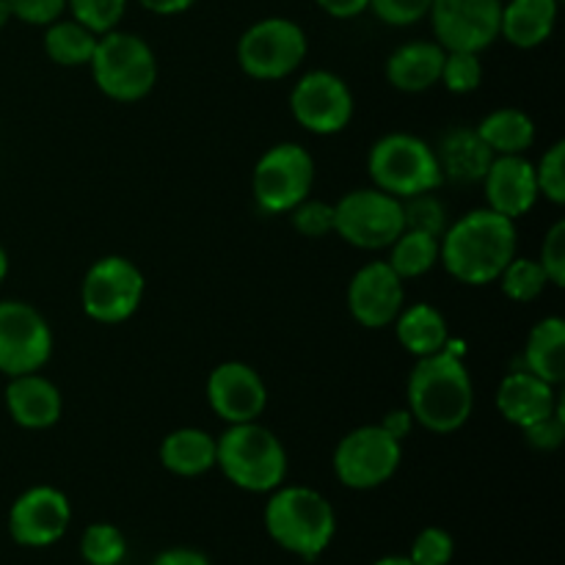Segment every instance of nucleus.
<instances>
[{
    "mask_svg": "<svg viewBox=\"0 0 565 565\" xmlns=\"http://www.w3.org/2000/svg\"><path fill=\"white\" fill-rule=\"evenodd\" d=\"M516 254V221L489 207L461 215L439 237V263L452 279L469 287H486L500 279Z\"/></svg>",
    "mask_w": 565,
    "mask_h": 565,
    "instance_id": "obj_1",
    "label": "nucleus"
},
{
    "mask_svg": "<svg viewBox=\"0 0 565 565\" xmlns=\"http://www.w3.org/2000/svg\"><path fill=\"white\" fill-rule=\"evenodd\" d=\"M475 386L467 364L450 348L423 356L408 375V412L430 434H456L469 423Z\"/></svg>",
    "mask_w": 565,
    "mask_h": 565,
    "instance_id": "obj_2",
    "label": "nucleus"
},
{
    "mask_svg": "<svg viewBox=\"0 0 565 565\" xmlns=\"http://www.w3.org/2000/svg\"><path fill=\"white\" fill-rule=\"evenodd\" d=\"M265 530L290 555L315 561L329 550L337 533L331 502L307 486H279L265 505Z\"/></svg>",
    "mask_w": 565,
    "mask_h": 565,
    "instance_id": "obj_3",
    "label": "nucleus"
},
{
    "mask_svg": "<svg viewBox=\"0 0 565 565\" xmlns=\"http://www.w3.org/2000/svg\"><path fill=\"white\" fill-rule=\"evenodd\" d=\"M215 467L237 489L270 494L287 478V452L279 436L254 419L230 425L215 439Z\"/></svg>",
    "mask_w": 565,
    "mask_h": 565,
    "instance_id": "obj_4",
    "label": "nucleus"
},
{
    "mask_svg": "<svg viewBox=\"0 0 565 565\" xmlns=\"http://www.w3.org/2000/svg\"><path fill=\"white\" fill-rule=\"evenodd\" d=\"M367 171L379 191L392 193L401 202L419 193H434L445 182L434 147L412 132H390L379 138L370 149Z\"/></svg>",
    "mask_w": 565,
    "mask_h": 565,
    "instance_id": "obj_5",
    "label": "nucleus"
},
{
    "mask_svg": "<svg viewBox=\"0 0 565 565\" xmlns=\"http://www.w3.org/2000/svg\"><path fill=\"white\" fill-rule=\"evenodd\" d=\"M88 66L99 92L116 103H138L158 83V61L152 47L141 36L119 28L97 39Z\"/></svg>",
    "mask_w": 565,
    "mask_h": 565,
    "instance_id": "obj_6",
    "label": "nucleus"
},
{
    "mask_svg": "<svg viewBox=\"0 0 565 565\" xmlns=\"http://www.w3.org/2000/svg\"><path fill=\"white\" fill-rule=\"evenodd\" d=\"M307 47V33L296 20L265 17L243 31L237 64L254 81H281L303 64Z\"/></svg>",
    "mask_w": 565,
    "mask_h": 565,
    "instance_id": "obj_7",
    "label": "nucleus"
},
{
    "mask_svg": "<svg viewBox=\"0 0 565 565\" xmlns=\"http://www.w3.org/2000/svg\"><path fill=\"white\" fill-rule=\"evenodd\" d=\"M403 230V202L379 188H359L334 204V235L364 252H384Z\"/></svg>",
    "mask_w": 565,
    "mask_h": 565,
    "instance_id": "obj_8",
    "label": "nucleus"
},
{
    "mask_svg": "<svg viewBox=\"0 0 565 565\" xmlns=\"http://www.w3.org/2000/svg\"><path fill=\"white\" fill-rule=\"evenodd\" d=\"M403 461V441L395 439L384 425H362L337 445L334 475L353 491H370L390 483Z\"/></svg>",
    "mask_w": 565,
    "mask_h": 565,
    "instance_id": "obj_9",
    "label": "nucleus"
},
{
    "mask_svg": "<svg viewBox=\"0 0 565 565\" xmlns=\"http://www.w3.org/2000/svg\"><path fill=\"white\" fill-rule=\"evenodd\" d=\"M312 185L315 160L301 143H276V147L265 149L263 158L254 166V202L265 213H290L312 193Z\"/></svg>",
    "mask_w": 565,
    "mask_h": 565,
    "instance_id": "obj_10",
    "label": "nucleus"
},
{
    "mask_svg": "<svg viewBox=\"0 0 565 565\" xmlns=\"http://www.w3.org/2000/svg\"><path fill=\"white\" fill-rule=\"evenodd\" d=\"M143 290H147V279L141 268L130 259L110 254V257L97 259L83 276V312L103 326L125 323L141 307Z\"/></svg>",
    "mask_w": 565,
    "mask_h": 565,
    "instance_id": "obj_11",
    "label": "nucleus"
},
{
    "mask_svg": "<svg viewBox=\"0 0 565 565\" xmlns=\"http://www.w3.org/2000/svg\"><path fill=\"white\" fill-rule=\"evenodd\" d=\"M53 356V331L36 307L25 301H0V373H39Z\"/></svg>",
    "mask_w": 565,
    "mask_h": 565,
    "instance_id": "obj_12",
    "label": "nucleus"
},
{
    "mask_svg": "<svg viewBox=\"0 0 565 565\" xmlns=\"http://www.w3.org/2000/svg\"><path fill=\"white\" fill-rule=\"evenodd\" d=\"M502 0H434L430 25L447 53H483L500 39Z\"/></svg>",
    "mask_w": 565,
    "mask_h": 565,
    "instance_id": "obj_13",
    "label": "nucleus"
},
{
    "mask_svg": "<svg viewBox=\"0 0 565 565\" xmlns=\"http://www.w3.org/2000/svg\"><path fill=\"white\" fill-rule=\"evenodd\" d=\"M292 119L315 136H337L353 119V94L340 75L312 70L290 92Z\"/></svg>",
    "mask_w": 565,
    "mask_h": 565,
    "instance_id": "obj_14",
    "label": "nucleus"
},
{
    "mask_svg": "<svg viewBox=\"0 0 565 565\" xmlns=\"http://www.w3.org/2000/svg\"><path fill=\"white\" fill-rule=\"evenodd\" d=\"M72 508L64 491L53 486H33L22 491L9 511L11 539L28 550H44L61 541L70 530Z\"/></svg>",
    "mask_w": 565,
    "mask_h": 565,
    "instance_id": "obj_15",
    "label": "nucleus"
},
{
    "mask_svg": "<svg viewBox=\"0 0 565 565\" xmlns=\"http://www.w3.org/2000/svg\"><path fill=\"white\" fill-rule=\"evenodd\" d=\"M406 303V281L390 268L386 259H373L353 274L348 285V309L364 329H386L395 323Z\"/></svg>",
    "mask_w": 565,
    "mask_h": 565,
    "instance_id": "obj_16",
    "label": "nucleus"
},
{
    "mask_svg": "<svg viewBox=\"0 0 565 565\" xmlns=\"http://www.w3.org/2000/svg\"><path fill=\"white\" fill-rule=\"evenodd\" d=\"M207 403L224 423H254L268 406V390L254 367L243 362H224L210 373Z\"/></svg>",
    "mask_w": 565,
    "mask_h": 565,
    "instance_id": "obj_17",
    "label": "nucleus"
},
{
    "mask_svg": "<svg viewBox=\"0 0 565 565\" xmlns=\"http://www.w3.org/2000/svg\"><path fill=\"white\" fill-rule=\"evenodd\" d=\"M480 182H483L489 210L513 221L527 215L541 196L535 166L524 154H494Z\"/></svg>",
    "mask_w": 565,
    "mask_h": 565,
    "instance_id": "obj_18",
    "label": "nucleus"
},
{
    "mask_svg": "<svg viewBox=\"0 0 565 565\" xmlns=\"http://www.w3.org/2000/svg\"><path fill=\"white\" fill-rule=\"evenodd\" d=\"M6 408L20 428H53L64 414V397L58 386L39 373L14 375L6 386Z\"/></svg>",
    "mask_w": 565,
    "mask_h": 565,
    "instance_id": "obj_19",
    "label": "nucleus"
},
{
    "mask_svg": "<svg viewBox=\"0 0 565 565\" xmlns=\"http://www.w3.org/2000/svg\"><path fill=\"white\" fill-rule=\"evenodd\" d=\"M557 403L561 401L555 395V386L546 384L544 379L533 375L530 370H513L500 381V390H497L500 414L522 430L555 414Z\"/></svg>",
    "mask_w": 565,
    "mask_h": 565,
    "instance_id": "obj_20",
    "label": "nucleus"
},
{
    "mask_svg": "<svg viewBox=\"0 0 565 565\" xmlns=\"http://www.w3.org/2000/svg\"><path fill=\"white\" fill-rule=\"evenodd\" d=\"M447 50L439 42H406L386 58V81L397 92L419 94L441 81Z\"/></svg>",
    "mask_w": 565,
    "mask_h": 565,
    "instance_id": "obj_21",
    "label": "nucleus"
},
{
    "mask_svg": "<svg viewBox=\"0 0 565 565\" xmlns=\"http://www.w3.org/2000/svg\"><path fill=\"white\" fill-rule=\"evenodd\" d=\"M561 0H502L500 36L519 50L541 47L555 33Z\"/></svg>",
    "mask_w": 565,
    "mask_h": 565,
    "instance_id": "obj_22",
    "label": "nucleus"
},
{
    "mask_svg": "<svg viewBox=\"0 0 565 565\" xmlns=\"http://www.w3.org/2000/svg\"><path fill=\"white\" fill-rule=\"evenodd\" d=\"M434 152L436 160H439L441 177L461 182V185L483 180L491 160H494V152L486 147V141L478 136L475 127H456V130H450Z\"/></svg>",
    "mask_w": 565,
    "mask_h": 565,
    "instance_id": "obj_23",
    "label": "nucleus"
},
{
    "mask_svg": "<svg viewBox=\"0 0 565 565\" xmlns=\"http://www.w3.org/2000/svg\"><path fill=\"white\" fill-rule=\"evenodd\" d=\"M395 334L403 351L417 359L434 356L450 345V329H447L445 315L430 303L403 307L395 318Z\"/></svg>",
    "mask_w": 565,
    "mask_h": 565,
    "instance_id": "obj_24",
    "label": "nucleus"
},
{
    "mask_svg": "<svg viewBox=\"0 0 565 565\" xmlns=\"http://www.w3.org/2000/svg\"><path fill=\"white\" fill-rule=\"evenodd\" d=\"M160 463L180 478H202L215 467V439L202 428L171 430L160 441Z\"/></svg>",
    "mask_w": 565,
    "mask_h": 565,
    "instance_id": "obj_25",
    "label": "nucleus"
},
{
    "mask_svg": "<svg viewBox=\"0 0 565 565\" xmlns=\"http://www.w3.org/2000/svg\"><path fill=\"white\" fill-rule=\"evenodd\" d=\"M524 370L557 386L565 381V320L557 315L539 320L524 345Z\"/></svg>",
    "mask_w": 565,
    "mask_h": 565,
    "instance_id": "obj_26",
    "label": "nucleus"
},
{
    "mask_svg": "<svg viewBox=\"0 0 565 565\" xmlns=\"http://www.w3.org/2000/svg\"><path fill=\"white\" fill-rule=\"evenodd\" d=\"M475 130L494 154H524L535 143V121L519 108L491 110Z\"/></svg>",
    "mask_w": 565,
    "mask_h": 565,
    "instance_id": "obj_27",
    "label": "nucleus"
},
{
    "mask_svg": "<svg viewBox=\"0 0 565 565\" xmlns=\"http://www.w3.org/2000/svg\"><path fill=\"white\" fill-rule=\"evenodd\" d=\"M97 39V33L77 20H55L44 33V53L58 66H88Z\"/></svg>",
    "mask_w": 565,
    "mask_h": 565,
    "instance_id": "obj_28",
    "label": "nucleus"
},
{
    "mask_svg": "<svg viewBox=\"0 0 565 565\" xmlns=\"http://www.w3.org/2000/svg\"><path fill=\"white\" fill-rule=\"evenodd\" d=\"M390 268L401 276L403 281L419 279L439 263V237L428 232L403 230L397 241L390 246Z\"/></svg>",
    "mask_w": 565,
    "mask_h": 565,
    "instance_id": "obj_29",
    "label": "nucleus"
},
{
    "mask_svg": "<svg viewBox=\"0 0 565 565\" xmlns=\"http://www.w3.org/2000/svg\"><path fill=\"white\" fill-rule=\"evenodd\" d=\"M497 281H500L505 298H511L516 303L535 301L539 296H544L546 285H550L539 259L519 257V254L505 265V270H502Z\"/></svg>",
    "mask_w": 565,
    "mask_h": 565,
    "instance_id": "obj_30",
    "label": "nucleus"
},
{
    "mask_svg": "<svg viewBox=\"0 0 565 565\" xmlns=\"http://www.w3.org/2000/svg\"><path fill=\"white\" fill-rule=\"evenodd\" d=\"M81 555L88 565H119L127 555V539L116 524L97 522L83 530Z\"/></svg>",
    "mask_w": 565,
    "mask_h": 565,
    "instance_id": "obj_31",
    "label": "nucleus"
},
{
    "mask_svg": "<svg viewBox=\"0 0 565 565\" xmlns=\"http://www.w3.org/2000/svg\"><path fill=\"white\" fill-rule=\"evenodd\" d=\"M130 0H66V9L72 11V20L86 25L88 31L103 36V33L119 28Z\"/></svg>",
    "mask_w": 565,
    "mask_h": 565,
    "instance_id": "obj_32",
    "label": "nucleus"
},
{
    "mask_svg": "<svg viewBox=\"0 0 565 565\" xmlns=\"http://www.w3.org/2000/svg\"><path fill=\"white\" fill-rule=\"evenodd\" d=\"M439 83H445L447 92L452 94L478 92L480 83H483V64H480V53H461V50L447 53Z\"/></svg>",
    "mask_w": 565,
    "mask_h": 565,
    "instance_id": "obj_33",
    "label": "nucleus"
},
{
    "mask_svg": "<svg viewBox=\"0 0 565 565\" xmlns=\"http://www.w3.org/2000/svg\"><path fill=\"white\" fill-rule=\"evenodd\" d=\"M403 218H406V230L428 232L434 237H441L447 230L445 204L434 193H419V196L403 199Z\"/></svg>",
    "mask_w": 565,
    "mask_h": 565,
    "instance_id": "obj_34",
    "label": "nucleus"
},
{
    "mask_svg": "<svg viewBox=\"0 0 565 565\" xmlns=\"http://www.w3.org/2000/svg\"><path fill=\"white\" fill-rule=\"evenodd\" d=\"M539 193L552 204H565V141H555L535 166Z\"/></svg>",
    "mask_w": 565,
    "mask_h": 565,
    "instance_id": "obj_35",
    "label": "nucleus"
},
{
    "mask_svg": "<svg viewBox=\"0 0 565 565\" xmlns=\"http://www.w3.org/2000/svg\"><path fill=\"white\" fill-rule=\"evenodd\" d=\"M452 555H456V541H452V535L441 527H425L414 539L408 561L414 565H450Z\"/></svg>",
    "mask_w": 565,
    "mask_h": 565,
    "instance_id": "obj_36",
    "label": "nucleus"
},
{
    "mask_svg": "<svg viewBox=\"0 0 565 565\" xmlns=\"http://www.w3.org/2000/svg\"><path fill=\"white\" fill-rule=\"evenodd\" d=\"M290 221L303 237H323L334 232V204L318 202V199H303L301 204L290 210Z\"/></svg>",
    "mask_w": 565,
    "mask_h": 565,
    "instance_id": "obj_37",
    "label": "nucleus"
},
{
    "mask_svg": "<svg viewBox=\"0 0 565 565\" xmlns=\"http://www.w3.org/2000/svg\"><path fill=\"white\" fill-rule=\"evenodd\" d=\"M434 0H370L367 9L379 17L384 25L406 28L425 20Z\"/></svg>",
    "mask_w": 565,
    "mask_h": 565,
    "instance_id": "obj_38",
    "label": "nucleus"
},
{
    "mask_svg": "<svg viewBox=\"0 0 565 565\" xmlns=\"http://www.w3.org/2000/svg\"><path fill=\"white\" fill-rule=\"evenodd\" d=\"M541 268H544L550 285H565V221H555L552 230L546 232L544 243H541Z\"/></svg>",
    "mask_w": 565,
    "mask_h": 565,
    "instance_id": "obj_39",
    "label": "nucleus"
},
{
    "mask_svg": "<svg viewBox=\"0 0 565 565\" xmlns=\"http://www.w3.org/2000/svg\"><path fill=\"white\" fill-rule=\"evenodd\" d=\"M563 436H565V406L563 401L557 403L555 414L544 417L541 423H533L530 428H524V439H527L530 447L535 450H557L563 445Z\"/></svg>",
    "mask_w": 565,
    "mask_h": 565,
    "instance_id": "obj_40",
    "label": "nucleus"
},
{
    "mask_svg": "<svg viewBox=\"0 0 565 565\" xmlns=\"http://www.w3.org/2000/svg\"><path fill=\"white\" fill-rule=\"evenodd\" d=\"M11 17L25 25H42L61 20L66 11V0H9Z\"/></svg>",
    "mask_w": 565,
    "mask_h": 565,
    "instance_id": "obj_41",
    "label": "nucleus"
},
{
    "mask_svg": "<svg viewBox=\"0 0 565 565\" xmlns=\"http://www.w3.org/2000/svg\"><path fill=\"white\" fill-rule=\"evenodd\" d=\"M315 3L334 20H353V17H362L367 11L370 0H315Z\"/></svg>",
    "mask_w": 565,
    "mask_h": 565,
    "instance_id": "obj_42",
    "label": "nucleus"
},
{
    "mask_svg": "<svg viewBox=\"0 0 565 565\" xmlns=\"http://www.w3.org/2000/svg\"><path fill=\"white\" fill-rule=\"evenodd\" d=\"M152 565H213L202 552L185 550V546H177V550H166L154 557Z\"/></svg>",
    "mask_w": 565,
    "mask_h": 565,
    "instance_id": "obj_43",
    "label": "nucleus"
},
{
    "mask_svg": "<svg viewBox=\"0 0 565 565\" xmlns=\"http://www.w3.org/2000/svg\"><path fill=\"white\" fill-rule=\"evenodd\" d=\"M384 425L386 430H390L392 436H395V439H406L408 436V430H412V425H414V417H412V412H408V408H397V412H390L384 417Z\"/></svg>",
    "mask_w": 565,
    "mask_h": 565,
    "instance_id": "obj_44",
    "label": "nucleus"
},
{
    "mask_svg": "<svg viewBox=\"0 0 565 565\" xmlns=\"http://www.w3.org/2000/svg\"><path fill=\"white\" fill-rule=\"evenodd\" d=\"M138 3L158 17H174V14H182V11L191 9L196 0H138Z\"/></svg>",
    "mask_w": 565,
    "mask_h": 565,
    "instance_id": "obj_45",
    "label": "nucleus"
},
{
    "mask_svg": "<svg viewBox=\"0 0 565 565\" xmlns=\"http://www.w3.org/2000/svg\"><path fill=\"white\" fill-rule=\"evenodd\" d=\"M373 565H414V563L403 555H390V557H381V561H375Z\"/></svg>",
    "mask_w": 565,
    "mask_h": 565,
    "instance_id": "obj_46",
    "label": "nucleus"
},
{
    "mask_svg": "<svg viewBox=\"0 0 565 565\" xmlns=\"http://www.w3.org/2000/svg\"><path fill=\"white\" fill-rule=\"evenodd\" d=\"M6 276H9V254H6L3 243H0V285H3Z\"/></svg>",
    "mask_w": 565,
    "mask_h": 565,
    "instance_id": "obj_47",
    "label": "nucleus"
},
{
    "mask_svg": "<svg viewBox=\"0 0 565 565\" xmlns=\"http://www.w3.org/2000/svg\"><path fill=\"white\" fill-rule=\"evenodd\" d=\"M11 20V9H9V0H0V28L9 25Z\"/></svg>",
    "mask_w": 565,
    "mask_h": 565,
    "instance_id": "obj_48",
    "label": "nucleus"
}]
</instances>
